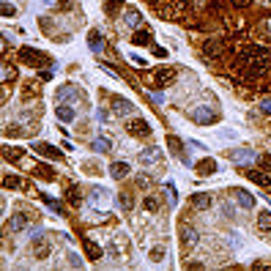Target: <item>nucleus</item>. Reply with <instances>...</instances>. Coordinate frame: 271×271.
Instances as JSON below:
<instances>
[{
	"mask_svg": "<svg viewBox=\"0 0 271 271\" xmlns=\"http://www.w3.org/2000/svg\"><path fill=\"white\" fill-rule=\"evenodd\" d=\"M241 66H244L246 77H263L271 68V50L260 47V44H252L241 52Z\"/></svg>",
	"mask_w": 271,
	"mask_h": 271,
	"instance_id": "1",
	"label": "nucleus"
},
{
	"mask_svg": "<svg viewBox=\"0 0 271 271\" xmlns=\"http://www.w3.org/2000/svg\"><path fill=\"white\" fill-rule=\"evenodd\" d=\"M189 118H192L198 126H211V124H216V120H219V112H216V110H211V104H200V107L189 110Z\"/></svg>",
	"mask_w": 271,
	"mask_h": 271,
	"instance_id": "2",
	"label": "nucleus"
},
{
	"mask_svg": "<svg viewBox=\"0 0 271 271\" xmlns=\"http://www.w3.org/2000/svg\"><path fill=\"white\" fill-rule=\"evenodd\" d=\"M20 60H25L28 66H44L50 63V58L42 52V50H33V47H22L20 50Z\"/></svg>",
	"mask_w": 271,
	"mask_h": 271,
	"instance_id": "3",
	"label": "nucleus"
},
{
	"mask_svg": "<svg viewBox=\"0 0 271 271\" xmlns=\"http://www.w3.org/2000/svg\"><path fill=\"white\" fill-rule=\"evenodd\" d=\"M203 55L211 58V60L222 58L224 55V42H222V38H208V42L203 44Z\"/></svg>",
	"mask_w": 271,
	"mask_h": 271,
	"instance_id": "4",
	"label": "nucleus"
},
{
	"mask_svg": "<svg viewBox=\"0 0 271 271\" xmlns=\"http://www.w3.org/2000/svg\"><path fill=\"white\" fill-rule=\"evenodd\" d=\"M129 134L132 137H151V124L146 118H134L129 124Z\"/></svg>",
	"mask_w": 271,
	"mask_h": 271,
	"instance_id": "5",
	"label": "nucleus"
},
{
	"mask_svg": "<svg viewBox=\"0 0 271 271\" xmlns=\"http://www.w3.org/2000/svg\"><path fill=\"white\" fill-rule=\"evenodd\" d=\"M82 90L77 88V85H63V88H58V102H68V99H82Z\"/></svg>",
	"mask_w": 271,
	"mask_h": 271,
	"instance_id": "6",
	"label": "nucleus"
},
{
	"mask_svg": "<svg viewBox=\"0 0 271 271\" xmlns=\"http://www.w3.org/2000/svg\"><path fill=\"white\" fill-rule=\"evenodd\" d=\"M112 112L115 115H134V104H132L129 99H124V96H115L112 99Z\"/></svg>",
	"mask_w": 271,
	"mask_h": 271,
	"instance_id": "7",
	"label": "nucleus"
},
{
	"mask_svg": "<svg viewBox=\"0 0 271 271\" xmlns=\"http://www.w3.org/2000/svg\"><path fill=\"white\" fill-rule=\"evenodd\" d=\"M129 172H132L129 162H112V164H110V176H112L115 181H124V178H129Z\"/></svg>",
	"mask_w": 271,
	"mask_h": 271,
	"instance_id": "8",
	"label": "nucleus"
},
{
	"mask_svg": "<svg viewBox=\"0 0 271 271\" xmlns=\"http://www.w3.org/2000/svg\"><path fill=\"white\" fill-rule=\"evenodd\" d=\"M33 148H36V154H42V156H47V159H58V162L63 159V154L58 151L55 146H50V142H36Z\"/></svg>",
	"mask_w": 271,
	"mask_h": 271,
	"instance_id": "9",
	"label": "nucleus"
},
{
	"mask_svg": "<svg viewBox=\"0 0 271 271\" xmlns=\"http://www.w3.org/2000/svg\"><path fill=\"white\" fill-rule=\"evenodd\" d=\"M233 198H236V203H238L241 208H255V198H252L250 192H244V189L236 186L233 189Z\"/></svg>",
	"mask_w": 271,
	"mask_h": 271,
	"instance_id": "10",
	"label": "nucleus"
},
{
	"mask_svg": "<svg viewBox=\"0 0 271 271\" xmlns=\"http://www.w3.org/2000/svg\"><path fill=\"white\" fill-rule=\"evenodd\" d=\"M167 146H170V154H172V156H178L181 162H186V164H189V159L184 156V142L178 140L176 134H170V137H167Z\"/></svg>",
	"mask_w": 271,
	"mask_h": 271,
	"instance_id": "11",
	"label": "nucleus"
},
{
	"mask_svg": "<svg viewBox=\"0 0 271 271\" xmlns=\"http://www.w3.org/2000/svg\"><path fill=\"white\" fill-rule=\"evenodd\" d=\"M33 258H36V260H44V258H50V244L42 238V236L33 241Z\"/></svg>",
	"mask_w": 271,
	"mask_h": 271,
	"instance_id": "12",
	"label": "nucleus"
},
{
	"mask_svg": "<svg viewBox=\"0 0 271 271\" xmlns=\"http://www.w3.org/2000/svg\"><path fill=\"white\" fill-rule=\"evenodd\" d=\"M154 80H156L159 88H164V85H170L172 80H176V68H159V72L154 74Z\"/></svg>",
	"mask_w": 271,
	"mask_h": 271,
	"instance_id": "13",
	"label": "nucleus"
},
{
	"mask_svg": "<svg viewBox=\"0 0 271 271\" xmlns=\"http://www.w3.org/2000/svg\"><path fill=\"white\" fill-rule=\"evenodd\" d=\"M162 159V151H159L156 146H151V148H146V151H140V162L142 164H154V162H159Z\"/></svg>",
	"mask_w": 271,
	"mask_h": 271,
	"instance_id": "14",
	"label": "nucleus"
},
{
	"mask_svg": "<svg viewBox=\"0 0 271 271\" xmlns=\"http://www.w3.org/2000/svg\"><path fill=\"white\" fill-rule=\"evenodd\" d=\"M194 170H198V176H214L216 162H214V159H200V162L194 164Z\"/></svg>",
	"mask_w": 271,
	"mask_h": 271,
	"instance_id": "15",
	"label": "nucleus"
},
{
	"mask_svg": "<svg viewBox=\"0 0 271 271\" xmlns=\"http://www.w3.org/2000/svg\"><path fill=\"white\" fill-rule=\"evenodd\" d=\"M211 203H214V200H211V194H206V192H198V194H192V206L198 211H206V208H211Z\"/></svg>",
	"mask_w": 271,
	"mask_h": 271,
	"instance_id": "16",
	"label": "nucleus"
},
{
	"mask_svg": "<svg viewBox=\"0 0 271 271\" xmlns=\"http://www.w3.org/2000/svg\"><path fill=\"white\" fill-rule=\"evenodd\" d=\"M246 178H250L252 184H258V186H271V176H266V172H260V170H246Z\"/></svg>",
	"mask_w": 271,
	"mask_h": 271,
	"instance_id": "17",
	"label": "nucleus"
},
{
	"mask_svg": "<svg viewBox=\"0 0 271 271\" xmlns=\"http://www.w3.org/2000/svg\"><path fill=\"white\" fill-rule=\"evenodd\" d=\"M28 228V216L25 214H14L8 219V230L11 233H20V230H25Z\"/></svg>",
	"mask_w": 271,
	"mask_h": 271,
	"instance_id": "18",
	"label": "nucleus"
},
{
	"mask_svg": "<svg viewBox=\"0 0 271 271\" xmlns=\"http://www.w3.org/2000/svg\"><path fill=\"white\" fill-rule=\"evenodd\" d=\"M82 246H85V255H88L90 260H99L102 258V246H96L90 238H82Z\"/></svg>",
	"mask_w": 271,
	"mask_h": 271,
	"instance_id": "19",
	"label": "nucleus"
},
{
	"mask_svg": "<svg viewBox=\"0 0 271 271\" xmlns=\"http://www.w3.org/2000/svg\"><path fill=\"white\" fill-rule=\"evenodd\" d=\"M33 176L44 178V181H55V172H52V167H50V164H36V167H33Z\"/></svg>",
	"mask_w": 271,
	"mask_h": 271,
	"instance_id": "20",
	"label": "nucleus"
},
{
	"mask_svg": "<svg viewBox=\"0 0 271 271\" xmlns=\"http://www.w3.org/2000/svg\"><path fill=\"white\" fill-rule=\"evenodd\" d=\"M90 148H94L96 154H107V151H112V142H110L107 137H96V140L90 142Z\"/></svg>",
	"mask_w": 271,
	"mask_h": 271,
	"instance_id": "21",
	"label": "nucleus"
},
{
	"mask_svg": "<svg viewBox=\"0 0 271 271\" xmlns=\"http://www.w3.org/2000/svg\"><path fill=\"white\" fill-rule=\"evenodd\" d=\"M181 241H184V246H194V244H198V230H194V228H184L181 230Z\"/></svg>",
	"mask_w": 271,
	"mask_h": 271,
	"instance_id": "22",
	"label": "nucleus"
},
{
	"mask_svg": "<svg viewBox=\"0 0 271 271\" xmlns=\"http://www.w3.org/2000/svg\"><path fill=\"white\" fill-rule=\"evenodd\" d=\"M55 115H58V120H63V124L74 120V110L66 107V104H58V107H55Z\"/></svg>",
	"mask_w": 271,
	"mask_h": 271,
	"instance_id": "23",
	"label": "nucleus"
},
{
	"mask_svg": "<svg viewBox=\"0 0 271 271\" xmlns=\"http://www.w3.org/2000/svg\"><path fill=\"white\" fill-rule=\"evenodd\" d=\"M132 42H134L137 47H146V44H151V33H148V30H137Z\"/></svg>",
	"mask_w": 271,
	"mask_h": 271,
	"instance_id": "24",
	"label": "nucleus"
},
{
	"mask_svg": "<svg viewBox=\"0 0 271 271\" xmlns=\"http://www.w3.org/2000/svg\"><path fill=\"white\" fill-rule=\"evenodd\" d=\"M88 44H90V50H94V52H102V50H104V42H102V36L99 33H90V38H88Z\"/></svg>",
	"mask_w": 271,
	"mask_h": 271,
	"instance_id": "25",
	"label": "nucleus"
},
{
	"mask_svg": "<svg viewBox=\"0 0 271 271\" xmlns=\"http://www.w3.org/2000/svg\"><path fill=\"white\" fill-rule=\"evenodd\" d=\"M230 159L233 162H250V159H255V151H233Z\"/></svg>",
	"mask_w": 271,
	"mask_h": 271,
	"instance_id": "26",
	"label": "nucleus"
},
{
	"mask_svg": "<svg viewBox=\"0 0 271 271\" xmlns=\"http://www.w3.org/2000/svg\"><path fill=\"white\" fill-rule=\"evenodd\" d=\"M258 228L271 230V211H260V214H258Z\"/></svg>",
	"mask_w": 271,
	"mask_h": 271,
	"instance_id": "27",
	"label": "nucleus"
},
{
	"mask_svg": "<svg viewBox=\"0 0 271 271\" xmlns=\"http://www.w3.org/2000/svg\"><path fill=\"white\" fill-rule=\"evenodd\" d=\"M118 203L124 206V211H132V206H134V200H132V194H129V192H120V194H118Z\"/></svg>",
	"mask_w": 271,
	"mask_h": 271,
	"instance_id": "28",
	"label": "nucleus"
},
{
	"mask_svg": "<svg viewBox=\"0 0 271 271\" xmlns=\"http://www.w3.org/2000/svg\"><path fill=\"white\" fill-rule=\"evenodd\" d=\"M126 25H129V28H137V25H140V14H137L134 8L126 11Z\"/></svg>",
	"mask_w": 271,
	"mask_h": 271,
	"instance_id": "29",
	"label": "nucleus"
},
{
	"mask_svg": "<svg viewBox=\"0 0 271 271\" xmlns=\"http://www.w3.org/2000/svg\"><path fill=\"white\" fill-rule=\"evenodd\" d=\"M80 200H82L80 189H77V186H68V203H72V206H80Z\"/></svg>",
	"mask_w": 271,
	"mask_h": 271,
	"instance_id": "30",
	"label": "nucleus"
},
{
	"mask_svg": "<svg viewBox=\"0 0 271 271\" xmlns=\"http://www.w3.org/2000/svg\"><path fill=\"white\" fill-rule=\"evenodd\" d=\"M94 203L96 206H104L107 203V189H94Z\"/></svg>",
	"mask_w": 271,
	"mask_h": 271,
	"instance_id": "31",
	"label": "nucleus"
},
{
	"mask_svg": "<svg viewBox=\"0 0 271 271\" xmlns=\"http://www.w3.org/2000/svg\"><path fill=\"white\" fill-rule=\"evenodd\" d=\"M11 80H16V68H11L8 63H3V82H11Z\"/></svg>",
	"mask_w": 271,
	"mask_h": 271,
	"instance_id": "32",
	"label": "nucleus"
},
{
	"mask_svg": "<svg viewBox=\"0 0 271 271\" xmlns=\"http://www.w3.org/2000/svg\"><path fill=\"white\" fill-rule=\"evenodd\" d=\"M164 252H167L164 246H154V250H151V260L154 263H162L164 260Z\"/></svg>",
	"mask_w": 271,
	"mask_h": 271,
	"instance_id": "33",
	"label": "nucleus"
},
{
	"mask_svg": "<svg viewBox=\"0 0 271 271\" xmlns=\"http://www.w3.org/2000/svg\"><path fill=\"white\" fill-rule=\"evenodd\" d=\"M20 184H22V181H20L16 176H6V178H3V186H6V189H16Z\"/></svg>",
	"mask_w": 271,
	"mask_h": 271,
	"instance_id": "34",
	"label": "nucleus"
},
{
	"mask_svg": "<svg viewBox=\"0 0 271 271\" xmlns=\"http://www.w3.org/2000/svg\"><path fill=\"white\" fill-rule=\"evenodd\" d=\"M258 30H260V33H266V36H271V16H266V20H260Z\"/></svg>",
	"mask_w": 271,
	"mask_h": 271,
	"instance_id": "35",
	"label": "nucleus"
},
{
	"mask_svg": "<svg viewBox=\"0 0 271 271\" xmlns=\"http://www.w3.org/2000/svg\"><path fill=\"white\" fill-rule=\"evenodd\" d=\"M142 206H146L148 211H159V200L156 198H146V200H142Z\"/></svg>",
	"mask_w": 271,
	"mask_h": 271,
	"instance_id": "36",
	"label": "nucleus"
},
{
	"mask_svg": "<svg viewBox=\"0 0 271 271\" xmlns=\"http://www.w3.org/2000/svg\"><path fill=\"white\" fill-rule=\"evenodd\" d=\"M3 156H6V162H16V159L22 156V151H11V148H6V154H3Z\"/></svg>",
	"mask_w": 271,
	"mask_h": 271,
	"instance_id": "37",
	"label": "nucleus"
},
{
	"mask_svg": "<svg viewBox=\"0 0 271 271\" xmlns=\"http://www.w3.org/2000/svg\"><path fill=\"white\" fill-rule=\"evenodd\" d=\"M230 3H233L236 8H250V6L255 3V0H230Z\"/></svg>",
	"mask_w": 271,
	"mask_h": 271,
	"instance_id": "38",
	"label": "nucleus"
},
{
	"mask_svg": "<svg viewBox=\"0 0 271 271\" xmlns=\"http://www.w3.org/2000/svg\"><path fill=\"white\" fill-rule=\"evenodd\" d=\"M3 16H16V8L11 3H3Z\"/></svg>",
	"mask_w": 271,
	"mask_h": 271,
	"instance_id": "39",
	"label": "nucleus"
},
{
	"mask_svg": "<svg viewBox=\"0 0 271 271\" xmlns=\"http://www.w3.org/2000/svg\"><path fill=\"white\" fill-rule=\"evenodd\" d=\"M260 164L266 167V170H271V154H266V156H260Z\"/></svg>",
	"mask_w": 271,
	"mask_h": 271,
	"instance_id": "40",
	"label": "nucleus"
},
{
	"mask_svg": "<svg viewBox=\"0 0 271 271\" xmlns=\"http://www.w3.org/2000/svg\"><path fill=\"white\" fill-rule=\"evenodd\" d=\"M132 63H134V66H146V58H140V55H134V58H132Z\"/></svg>",
	"mask_w": 271,
	"mask_h": 271,
	"instance_id": "41",
	"label": "nucleus"
},
{
	"mask_svg": "<svg viewBox=\"0 0 271 271\" xmlns=\"http://www.w3.org/2000/svg\"><path fill=\"white\" fill-rule=\"evenodd\" d=\"M68 266H80V255H74V252H72V255H68Z\"/></svg>",
	"mask_w": 271,
	"mask_h": 271,
	"instance_id": "42",
	"label": "nucleus"
},
{
	"mask_svg": "<svg viewBox=\"0 0 271 271\" xmlns=\"http://www.w3.org/2000/svg\"><path fill=\"white\" fill-rule=\"evenodd\" d=\"M260 110H263L266 115H271V99H266V102H263V104H260Z\"/></svg>",
	"mask_w": 271,
	"mask_h": 271,
	"instance_id": "43",
	"label": "nucleus"
},
{
	"mask_svg": "<svg viewBox=\"0 0 271 271\" xmlns=\"http://www.w3.org/2000/svg\"><path fill=\"white\" fill-rule=\"evenodd\" d=\"M137 184H140V186H148V184H151V178H148V176H140V178H137Z\"/></svg>",
	"mask_w": 271,
	"mask_h": 271,
	"instance_id": "44",
	"label": "nucleus"
},
{
	"mask_svg": "<svg viewBox=\"0 0 271 271\" xmlns=\"http://www.w3.org/2000/svg\"><path fill=\"white\" fill-rule=\"evenodd\" d=\"M151 3H154V0H151Z\"/></svg>",
	"mask_w": 271,
	"mask_h": 271,
	"instance_id": "45",
	"label": "nucleus"
}]
</instances>
